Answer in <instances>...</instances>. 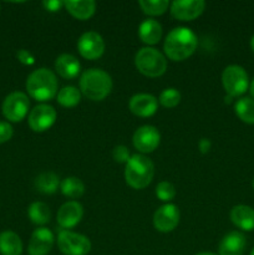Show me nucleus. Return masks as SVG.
<instances>
[{
	"label": "nucleus",
	"instance_id": "obj_1",
	"mask_svg": "<svg viewBox=\"0 0 254 255\" xmlns=\"http://www.w3.org/2000/svg\"><path fill=\"white\" fill-rule=\"evenodd\" d=\"M198 45L196 34L188 27H176L166 36L163 44L164 54L169 60L183 61L194 54Z\"/></svg>",
	"mask_w": 254,
	"mask_h": 255
},
{
	"label": "nucleus",
	"instance_id": "obj_2",
	"mask_svg": "<svg viewBox=\"0 0 254 255\" xmlns=\"http://www.w3.org/2000/svg\"><path fill=\"white\" fill-rule=\"evenodd\" d=\"M112 90V79L101 69L86 70L80 77L81 95L91 101H102Z\"/></svg>",
	"mask_w": 254,
	"mask_h": 255
},
{
	"label": "nucleus",
	"instance_id": "obj_3",
	"mask_svg": "<svg viewBox=\"0 0 254 255\" xmlns=\"http://www.w3.org/2000/svg\"><path fill=\"white\" fill-rule=\"evenodd\" d=\"M56 75L49 69H37L29 75L26 80L27 94L40 102L52 100L57 95Z\"/></svg>",
	"mask_w": 254,
	"mask_h": 255
},
{
	"label": "nucleus",
	"instance_id": "obj_4",
	"mask_svg": "<svg viewBox=\"0 0 254 255\" xmlns=\"http://www.w3.org/2000/svg\"><path fill=\"white\" fill-rule=\"evenodd\" d=\"M154 176V164L143 154H133L126 163L125 179L133 189H143L152 182Z\"/></svg>",
	"mask_w": 254,
	"mask_h": 255
},
{
	"label": "nucleus",
	"instance_id": "obj_5",
	"mask_svg": "<svg viewBox=\"0 0 254 255\" xmlns=\"http://www.w3.org/2000/svg\"><path fill=\"white\" fill-rule=\"evenodd\" d=\"M134 65L147 77H159L167 70L166 57L153 47H142L136 54Z\"/></svg>",
	"mask_w": 254,
	"mask_h": 255
},
{
	"label": "nucleus",
	"instance_id": "obj_6",
	"mask_svg": "<svg viewBox=\"0 0 254 255\" xmlns=\"http://www.w3.org/2000/svg\"><path fill=\"white\" fill-rule=\"evenodd\" d=\"M222 84L224 90L231 97H238L243 95L249 87L248 74L239 65H229L222 74Z\"/></svg>",
	"mask_w": 254,
	"mask_h": 255
},
{
	"label": "nucleus",
	"instance_id": "obj_7",
	"mask_svg": "<svg viewBox=\"0 0 254 255\" xmlns=\"http://www.w3.org/2000/svg\"><path fill=\"white\" fill-rule=\"evenodd\" d=\"M57 247L65 255H87L91 251V242L82 234L62 229L57 236Z\"/></svg>",
	"mask_w": 254,
	"mask_h": 255
},
{
	"label": "nucleus",
	"instance_id": "obj_8",
	"mask_svg": "<svg viewBox=\"0 0 254 255\" xmlns=\"http://www.w3.org/2000/svg\"><path fill=\"white\" fill-rule=\"evenodd\" d=\"M30 107L29 97L24 92H12L2 102V115L10 122H20L25 119Z\"/></svg>",
	"mask_w": 254,
	"mask_h": 255
},
{
	"label": "nucleus",
	"instance_id": "obj_9",
	"mask_svg": "<svg viewBox=\"0 0 254 255\" xmlns=\"http://www.w3.org/2000/svg\"><path fill=\"white\" fill-rule=\"evenodd\" d=\"M56 110L46 104L35 106L29 114V126L34 132H45L54 126L56 121Z\"/></svg>",
	"mask_w": 254,
	"mask_h": 255
},
{
	"label": "nucleus",
	"instance_id": "obj_10",
	"mask_svg": "<svg viewBox=\"0 0 254 255\" xmlns=\"http://www.w3.org/2000/svg\"><path fill=\"white\" fill-rule=\"evenodd\" d=\"M77 50L86 60H97L104 55L105 41L96 31H87L80 36L77 41Z\"/></svg>",
	"mask_w": 254,
	"mask_h": 255
},
{
	"label": "nucleus",
	"instance_id": "obj_11",
	"mask_svg": "<svg viewBox=\"0 0 254 255\" xmlns=\"http://www.w3.org/2000/svg\"><path fill=\"white\" fill-rule=\"evenodd\" d=\"M159 141H161V134H159L158 129L149 125L139 127L132 137L134 148L141 153L153 152L159 146Z\"/></svg>",
	"mask_w": 254,
	"mask_h": 255
},
{
	"label": "nucleus",
	"instance_id": "obj_12",
	"mask_svg": "<svg viewBox=\"0 0 254 255\" xmlns=\"http://www.w3.org/2000/svg\"><path fill=\"white\" fill-rule=\"evenodd\" d=\"M179 223V209L172 203L163 204L153 214V226L161 233H169Z\"/></svg>",
	"mask_w": 254,
	"mask_h": 255
},
{
	"label": "nucleus",
	"instance_id": "obj_13",
	"mask_svg": "<svg viewBox=\"0 0 254 255\" xmlns=\"http://www.w3.org/2000/svg\"><path fill=\"white\" fill-rule=\"evenodd\" d=\"M206 2L203 0H176L171 4V15L181 21H192L203 12Z\"/></svg>",
	"mask_w": 254,
	"mask_h": 255
},
{
	"label": "nucleus",
	"instance_id": "obj_14",
	"mask_svg": "<svg viewBox=\"0 0 254 255\" xmlns=\"http://www.w3.org/2000/svg\"><path fill=\"white\" fill-rule=\"evenodd\" d=\"M82 216H84V208L79 202H66L60 207L57 212V224L65 231H69L80 223Z\"/></svg>",
	"mask_w": 254,
	"mask_h": 255
},
{
	"label": "nucleus",
	"instance_id": "obj_15",
	"mask_svg": "<svg viewBox=\"0 0 254 255\" xmlns=\"http://www.w3.org/2000/svg\"><path fill=\"white\" fill-rule=\"evenodd\" d=\"M54 242L55 237L52 232L41 227V228L35 229L34 233L31 234L27 251L30 255H47L54 246Z\"/></svg>",
	"mask_w": 254,
	"mask_h": 255
},
{
	"label": "nucleus",
	"instance_id": "obj_16",
	"mask_svg": "<svg viewBox=\"0 0 254 255\" xmlns=\"http://www.w3.org/2000/svg\"><path fill=\"white\" fill-rule=\"evenodd\" d=\"M129 110L138 117H151L158 110V101L153 95L137 94L131 97L128 104Z\"/></svg>",
	"mask_w": 254,
	"mask_h": 255
},
{
	"label": "nucleus",
	"instance_id": "obj_17",
	"mask_svg": "<svg viewBox=\"0 0 254 255\" xmlns=\"http://www.w3.org/2000/svg\"><path fill=\"white\" fill-rule=\"evenodd\" d=\"M247 241L241 232H231L219 243V255H243Z\"/></svg>",
	"mask_w": 254,
	"mask_h": 255
},
{
	"label": "nucleus",
	"instance_id": "obj_18",
	"mask_svg": "<svg viewBox=\"0 0 254 255\" xmlns=\"http://www.w3.org/2000/svg\"><path fill=\"white\" fill-rule=\"evenodd\" d=\"M232 223L246 232L254 231V209L249 206L239 204L231 211Z\"/></svg>",
	"mask_w": 254,
	"mask_h": 255
},
{
	"label": "nucleus",
	"instance_id": "obj_19",
	"mask_svg": "<svg viewBox=\"0 0 254 255\" xmlns=\"http://www.w3.org/2000/svg\"><path fill=\"white\" fill-rule=\"evenodd\" d=\"M80 69L81 65L74 55L62 54L55 61V70L62 79H75L80 74Z\"/></svg>",
	"mask_w": 254,
	"mask_h": 255
},
{
	"label": "nucleus",
	"instance_id": "obj_20",
	"mask_svg": "<svg viewBox=\"0 0 254 255\" xmlns=\"http://www.w3.org/2000/svg\"><path fill=\"white\" fill-rule=\"evenodd\" d=\"M138 36L147 45H156L162 37V26L157 20H144L138 29Z\"/></svg>",
	"mask_w": 254,
	"mask_h": 255
},
{
	"label": "nucleus",
	"instance_id": "obj_21",
	"mask_svg": "<svg viewBox=\"0 0 254 255\" xmlns=\"http://www.w3.org/2000/svg\"><path fill=\"white\" fill-rule=\"evenodd\" d=\"M67 11L79 20H87L96 11V2L92 0H80V1H64Z\"/></svg>",
	"mask_w": 254,
	"mask_h": 255
},
{
	"label": "nucleus",
	"instance_id": "obj_22",
	"mask_svg": "<svg viewBox=\"0 0 254 255\" xmlns=\"http://www.w3.org/2000/svg\"><path fill=\"white\" fill-rule=\"evenodd\" d=\"M22 253V243L20 237L14 232H4L0 234V254L20 255Z\"/></svg>",
	"mask_w": 254,
	"mask_h": 255
},
{
	"label": "nucleus",
	"instance_id": "obj_23",
	"mask_svg": "<svg viewBox=\"0 0 254 255\" xmlns=\"http://www.w3.org/2000/svg\"><path fill=\"white\" fill-rule=\"evenodd\" d=\"M60 186L59 177L52 172H44L35 179V187L40 193L54 194Z\"/></svg>",
	"mask_w": 254,
	"mask_h": 255
},
{
	"label": "nucleus",
	"instance_id": "obj_24",
	"mask_svg": "<svg viewBox=\"0 0 254 255\" xmlns=\"http://www.w3.org/2000/svg\"><path fill=\"white\" fill-rule=\"evenodd\" d=\"M27 214H29L30 221L36 226H45L49 223L50 218H51L50 208L47 207V204L42 203V202H34L30 204Z\"/></svg>",
	"mask_w": 254,
	"mask_h": 255
},
{
	"label": "nucleus",
	"instance_id": "obj_25",
	"mask_svg": "<svg viewBox=\"0 0 254 255\" xmlns=\"http://www.w3.org/2000/svg\"><path fill=\"white\" fill-rule=\"evenodd\" d=\"M234 111L237 116L243 122L254 125V100L251 97L239 99L234 105Z\"/></svg>",
	"mask_w": 254,
	"mask_h": 255
},
{
	"label": "nucleus",
	"instance_id": "obj_26",
	"mask_svg": "<svg viewBox=\"0 0 254 255\" xmlns=\"http://www.w3.org/2000/svg\"><path fill=\"white\" fill-rule=\"evenodd\" d=\"M60 188H61L62 194L65 197H69V198L76 199L84 194L85 192V184L82 183V181L77 177H67L60 184Z\"/></svg>",
	"mask_w": 254,
	"mask_h": 255
},
{
	"label": "nucleus",
	"instance_id": "obj_27",
	"mask_svg": "<svg viewBox=\"0 0 254 255\" xmlns=\"http://www.w3.org/2000/svg\"><path fill=\"white\" fill-rule=\"evenodd\" d=\"M81 101V91L74 86H66L57 92V102L62 107H75Z\"/></svg>",
	"mask_w": 254,
	"mask_h": 255
},
{
	"label": "nucleus",
	"instance_id": "obj_28",
	"mask_svg": "<svg viewBox=\"0 0 254 255\" xmlns=\"http://www.w3.org/2000/svg\"><path fill=\"white\" fill-rule=\"evenodd\" d=\"M142 11L149 16H158L166 12L168 9V0H141L138 2Z\"/></svg>",
	"mask_w": 254,
	"mask_h": 255
},
{
	"label": "nucleus",
	"instance_id": "obj_29",
	"mask_svg": "<svg viewBox=\"0 0 254 255\" xmlns=\"http://www.w3.org/2000/svg\"><path fill=\"white\" fill-rule=\"evenodd\" d=\"M181 92L177 89H173V87H169V89L163 90L159 95L158 102L163 107H167V109H173L177 105L181 102Z\"/></svg>",
	"mask_w": 254,
	"mask_h": 255
},
{
	"label": "nucleus",
	"instance_id": "obj_30",
	"mask_svg": "<svg viewBox=\"0 0 254 255\" xmlns=\"http://www.w3.org/2000/svg\"><path fill=\"white\" fill-rule=\"evenodd\" d=\"M156 196L158 197L159 201L169 202L176 197V187L171 182H159L156 188Z\"/></svg>",
	"mask_w": 254,
	"mask_h": 255
},
{
	"label": "nucleus",
	"instance_id": "obj_31",
	"mask_svg": "<svg viewBox=\"0 0 254 255\" xmlns=\"http://www.w3.org/2000/svg\"><path fill=\"white\" fill-rule=\"evenodd\" d=\"M112 157L117 163H127L131 158V153L126 146H116L112 151Z\"/></svg>",
	"mask_w": 254,
	"mask_h": 255
},
{
	"label": "nucleus",
	"instance_id": "obj_32",
	"mask_svg": "<svg viewBox=\"0 0 254 255\" xmlns=\"http://www.w3.org/2000/svg\"><path fill=\"white\" fill-rule=\"evenodd\" d=\"M12 137V127L7 122H0V144L5 143Z\"/></svg>",
	"mask_w": 254,
	"mask_h": 255
},
{
	"label": "nucleus",
	"instance_id": "obj_33",
	"mask_svg": "<svg viewBox=\"0 0 254 255\" xmlns=\"http://www.w3.org/2000/svg\"><path fill=\"white\" fill-rule=\"evenodd\" d=\"M42 5H44V7L47 11L55 12L59 11L62 6H65V2L60 1V0H45V1L42 2Z\"/></svg>",
	"mask_w": 254,
	"mask_h": 255
},
{
	"label": "nucleus",
	"instance_id": "obj_34",
	"mask_svg": "<svg viewBox=\"0 0 254 255\" xmlns=\"http://www.w3.org/2000/svg\"><path fill=\"white\" fill-rule=\"evenodd\" d=\"M17 59L25 65L34 64V56H32L29 51H26V50H20V51L17 52Z\"/></svg>",
	"mask_w": 254,
	"mask_h": 255
},
{
	"label": "nucleus",
	"instance_id": "obj_35",
	"mask_svg": "<svg viewBox=\"0 0 254 255\" xmlns=\"http://www.w3.org/2000/svg\"><path fill=\"white\" fill-rule=\"evenodd\" d=\"M198 147H199V151H201V153L206 154V153H208L209 149H211L212 143L208 138H201V141H199V143H198Z\"/></svg>",
	"mask_w": 254,
	"mask_h": 255
},
{
	"label": "nucleus",
	"instance_id": "obj_36",
	"mask_svg": "<svg viewBox=\"0 0 254 255\" xmlns=\"http://www.w3.org/2000/svg\"><path fill=\"white\" fill-rule=\"evenodd\" d=\"M196 255H218V254L212 253V252H202V253H198V254H196Z\"/></svg>",
	"mask_w": 254,
	"mask_h": 255
},
{
	"label": "nucleus",
	"instance_id": "obj_37",
	"mask_svg": "<svg viewBox=\"0 0 254 255\" xmlns=\"http://www.w3.org/2000/svg\"><path fill=\"white\" fill-rule=\"evenodd\" d=\"M251 95H252V97L254 99V79H253V81H252V84H251Z\"/></svg>",
	"mask_w": 254,
	"mask_h": 255
},
{
	"label": "nucleus",
	"instance_id": "obj_38",
	"mask_svg": "<svg viewBox=\"0 0 254 255\" xmlns=\"http://www.w3.org/2000/svg\"><path fill=\"white\" fill-rule=\"evenodd\" d=\"M251 47H252V50H253V52H254V35H253V37H252V40H251Z\"/></svg>",
	"mask_w": 254,
	"mask_h": 255
},
{
	"label": "nucleus",
	"instance_id": "obj_39",
	"mask_svg": "<svg viewBox=\"0 0 254 255\" xmlns=\"http://www.w3.org/2000/svg\"><path fill=\"white\" fill-rule=\"evenodd\" d=\"M251 255H254V248H253V251H252V253H251Z\"/></svg>",
	"mask_w": 254,
	"mask_h": 255
},
{
	"label": "nucleus",
	"instance_id": "obj_40",
	"mask_svg": "<svg viewBox=\"0 0 254 255\" xmlns=\"http://www.w3.org/2000/svg\"><path fill=\"white\" fill-rule=\"evenodd\" d=\"M253 189H254V179H253Z\"/></svg>",
	"mask_w": 254,
	"mask_h": 255
}]
</instances>
